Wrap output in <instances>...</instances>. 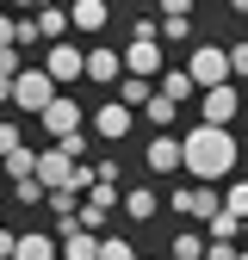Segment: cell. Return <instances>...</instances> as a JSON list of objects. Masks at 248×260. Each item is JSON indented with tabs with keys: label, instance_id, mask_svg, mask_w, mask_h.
Masks as SVG:
<instances>
[{
	"label": "cell",
	"instance_id": "obj_5",
	"mask_svg": "<svg viewBox=\"0 0 248 260\" xmlns=\"http://www.w3.org/2000/svg\"><path fill=\"white\" fill-rule=\"evenodd\" d=\"M186 75H193L205 93H211V87H230V50H224V44H199L193 62H186Z\"/></svg>",
	"mask_w": 248,
	"mask_h": 260
},
{
	"label": "cell",
	"instance_id": "obj_20",
	"mask_svg": "<svg viewBox=\"0 0 248 260\" xmlns=\"http://www.w3.org/2000/svg\"><path fill=\"white\" fill-rule=\"evenodd\" d=\"M224 211H230L236 223H248V174H242L236 186H224Z\"/></svg>",
	"mask_w": 248,
	"mask_h": 260
},
{
	"label": "cell",
	"instance_id": "obj_19",
	"mask_svg": "<svg viewBox=\"0 0 248 260\" xmlns=\"http://www.w3.org/2000/svg\"><path fill=\"white\" fill-rule=\"evenodd\" d=\"M162 93H168V100H180V106H186V100H193V93H199V81L186 75V69H168V75H162Z\"/></svg>",
	"mask_w": 248,
	"mask_h": 260
},
{
	"label": "cell",
	"instance_id": "obj_8",
	"mask_svg": "<svg viewBox=\"0 0 248 260\" xmlns=\"http://www.w3.org/2000/svg\"><path fill=\"white\" fill-rule=\"evenodd\" d=\"M44 69H50V81H56V87H69V81H81V75H87V50H75V44H50Z\"/></svg>",
	"mask_w": 248,
	"mask_h": 260
},
{
	"label": "cell",
	"instance_id": "obj_7",
	"mask_svg": "<svg viewBox=\"0 0 248 260\" xmlns=\"http://www.w3.org/2000/svg\"><path fill=\"white\" fill-rule=\"evenodd\" d=\"M131 124H137L131 106H124V100H106L100 112H93V137H100V143H124V137H131Z\"/></svg>",
	"mask_w": 248,
	"mask_h": 260
},
{
	"label": "cell",
	"instance_id": "obj_3",
	"mask_svg": "<svg viewBox=\"0 0 248 260\" xmlns=\"http://www.w3.org/2000/svg\"><path fill=\"white\" fill-rule=\"evenodd\" d=\"M155 69H162V31H155L149 19H137V25H131V44H124V75L149 81Z\"/></svg>",
	"mask_w": 248,
	"mask_h": 260
},
{
	"label": "cell",
	"instance_id": "obj_2",
	"mask_svg": "<svg viewBox=\"0 0 248 260\" xmlns=\"http://www.w3.org/2000/svg\"><path fill=\"white\" fill-rule=\"evenodd\" d=\"M56 100H62V87L50 81V69H25V75L7 87V106H19V112H38V118H44Z\"/></svg>",
	"mask_w": 248,
	"mask_h": 260
},
{
	"label": "cell",
	"instance_id": "obj_22",
	"mask_svg": "<svg viewBox=\"0 0 248 260\" xmlns=\"http://www.w3.org/2000/svg\"><path fill=\"white\" fill-rule=\"evenodd\" d=\"M205 254H211V242H205V236H193V230L174 236V260H205Z\"/></svg>",
	"mask_w": 248,
	"mask_h": 260
},
{
	"label": "cell",
	"instance_id": "obj_24",
	"mask_svg": "<svg viewBox=\"0 0 248 260\" xmlns=\"http://www.w3.org/2000/svg\"><path fill=\"white\" fill-rule=\"evenodd\" d=\"M230 75H248V44H230Z\"/></svg>",
	"mask_w": 248,
	"mask_h": 260
},
{
	"label": "cell",
	"instance_id": "obj_23",
	"mask_svg": "<svg viewBox=\"0 0 248 260\" xmlns=\"http://www.w3.org/2000/svg\"><path fill=\"white\" fill-rule=\"evenodd\" d=\"M100 260H137L131 254V236H100Z\"/></svg>",
	"mask_w": 248,
	"mask_h": 260
},
{
	"label": "cell",
	"instance_id": "obj_13",
	"mask_svg": "<svg viewBox=\"0 0 248 260\" xmlns=\"http://www.w3.org/2000/svg\"><path fill=\"white\" fill-rule=\"evenodd\" d=\"M87 81H100V87H118V81H124V56H118L112 44L87 50Z\"/></svg>",
	"mask_w": 248,
	"mask_h": 260
},
{
	"label": "cell",
	"instance_id": "obj_21",
	"mask_svg": "<svg viewBox=\"0 0 248 260\" xmlns=\"http://www.w3.org/2000/svg\"><path fill=\"white\" fill-rule=\"evenodd\" d=\"M205 236H211V242H236V236H248V223H236V217L224 211V217H211V223H205Z\"/></svg>",
	"mask_w": 248,
	"mask_h": 260
},
{
	"label": "cell",
	"instance_id": "obj_12",
	"mask_svg": "<svg viewBox=\"0 0 248 260\" xmlns=\"http://www.w3.org/2000/svg\"><path fill=\"white\" fill-rule=\"evenodd\" d=\"M236 112H242V93H236V87H211V93H205V124L230 130V124H236Z\"/></svg>",
	"mask_w": 248,
	"mask_h": 260
},
{
	"label": "cell",
	"instance_id": "obj_27",
	"mask_svg": "<svg viewBox=\"0 0 248 260\" xmlns=\"http://www.w3.org/2000/svg\"><path fill=\"white\" fill-rule=\"evenodd\" d=\"M242 260H248V254H242Z\"/></svg>",
	"mask_w": 248,
	"mask_h": 260
},
{
	"label": "cell",
	"instance_id": "obj_17",
	"mask_svg": "<svg viewBox=\"0 0 248 260\" xmlns=\"http://www.w3.org/2000/svg\"><path fill=\"white\" fill-rule=\"evenodd\" d=\"M31 19H38V31H44V44H69V38H62V31H69V13H62V7H38Z\"/></svg>",
	"mask_w": 248,
	"mask_h": 260
},
{
	"label": "cell",
	"instance_id": "obj_18",
	"mask_svg": "<svg viewBox=\"0 0 248 260\" xmlns=\"http://www.w3.org/2000/svg\"><path fill=\"white\" fill-rule=\"evenodd\" d=\"M143 118L155 124V137H162V130H168V124L180 118V100H168V93H155V100H149V112H143Z\"/></svg>",
	"mask_w": 248,
	"mask_h": 260
},
{
	"label": "cell",
	"instance_id": "obj_14",
	"mask_svg": "<svg viewBox=\"0 0 248 260\" xmlns=\"http://www.w3.org/2000/svg\"><path fill=\"white\" fill-rule=\"evenodd\" d=\"M13 260H62V242H56V230L44 236V230H25L19 242H13Z\"/></svg>",
	"mask_w": 248,
	"mask_h": 260
},
{
	"label": "cell",
	"instance_id": "obj_6",
	"mask_svg": "<svg viewBox=\"0 0 248 260\" xmlns=\"http://www.w3.org/2000/svg\"><path fill=\"white\" fill-rule=\"evenodd\" d=\"M174 211L211 223V217H224V192H217V186H180V192H174Z\"/></svg>",
	"mask_w": 248,
	"mask_h": 260
},
{
	"label": "cell",
	"instance_id": "obj_9",
	"mask_svg": "<svg viewBox=\"0 0 248 260\" xmlns=\"http://www.w3.org/2000/svg\"><path fill=\"white\" fill-rule=\"evenodd\" d=\"M143 161H149V174H174V168H186V137H149V149H143Z\"/></svg>",
	"mask_w": 248,
	"mask_h": 260
},
{
	"label": "cell",
	"instance_id": "obj_15",
	"mask_svg": "<svg viewBox=\"0 0 248 260\" xmlns=\"http://www.w3.org/2000/svg\"><path fill=\"white\" fill-rule=\"evenodd\" d=\"M106 19H112L106 0H75V7H69V25L75 31H106Z\"/></svg>",
	"mask_w": 248,
	"mask_h": 260
},
{
	"label": "cell",
	"instance_id": "obj_4",
	"mask_svg": "<svg viewBox=\"0 0 248 260\" xmlns=\"http://www.w3.org/2000/svg\"><path fill=\"white\" fill-rule=\"evenodd\" d=\"M44 130H50V137H56V149H62V143H75L81 130H93V118L81 112V100H75V93H62V100L44 112Z\"/></svg>",
	"mask_w": 248,
	"mask_h": 260
},
{
	"label": "cell",
	"instance_id": "obj_25",
	"mask_svg": "<svg viewBox=\"0 0 248 260\" xmlns=\"http://www.w3.org/2000/svg\"><path fill=\"white\" fill-rule=\"evenodd\" d=\"M205 260H242V254H236V242H211V254H205Z\"/></svg>",
	"mask_w": 248,
	"mask_h": 260
},
{
	"label": "cell",
	"instance_id": "obj_10",
	"mask_svg": "<svg viewBox=\"0 0 248 260\" xmlns=\"http://www.w3.org/2000/svg\"><path fill=\"white\" fill-rule=\"evenodd\" d=\"M56 242H62V260H100V236H87L81 217L56 223Z\"/></svg>",
	"mask_w": 248,
	"mask_h": 260
},
{
	"label": "cell",
	"instance_id": "obj_11",
	"mask_svg": "<svg viewBox=\"0 0 248 260\" xmlns=\"http://www.w3.org/2000/svg\"><path fill=\"white\" fill-rule=\"evenodd\" d=\"M75 168H81V161L62 155V149H44V155H38V180H44L50 192H69V186H75Z\"/></svg>",
	"mask_w": 248,
	"mask_h": 260
},
{
	"label": "cell",
	"instance_id": "obj_16",
	"mask_svg": "<svg viewBox=\"0 0 248 260\" xmlns=\"http://www.w3.org/2000/svg\"><path fill=\"white\" fill-rule=\"evenodd\" d=\"M155 211H162V199H155L149 186H124V217H131V223H149Z\"/></svg>",
	"mask_w": 248,
	"mask_h": 260
},
{
	"label": "cell",
	"instance_id": "obj_26",
	"mask_svg": "<svg viewBox=\"0 0 248 260\" xmlns=\"http://www.w3.org/2000/svg\"><path fill=\"white\" fill-rule=\"evenodd\" d=\"M242 19H248V0H242Z\"/></svg>",
	"mask_w": 248,
	"mask_h": 260
},
{
	"label": "cell",
	"instance_id": "obj_1",
	"mask_svg": "<svg viewBox=\"0 0 248 260\" xmlns=\"http://www.w3.org/2000/svg\"><path fill=\"white\" fill-rule=\"evenodd\" d=\"M186 174L193 180H224V174H236V137L230 130H217V124H193L186 130Z\"/></svg>",
	"mask_w": 248,
	"mask_h": 260
}]
</instances>
